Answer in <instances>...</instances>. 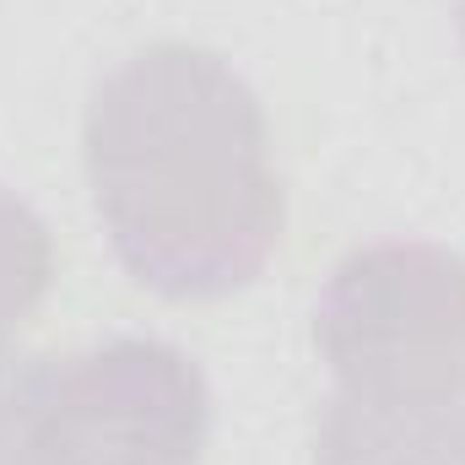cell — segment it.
Returning a JSON list of instances; mask_svg holds the SVG:
<instances>
[{"mask_svg":"<svg viewBox=\"0 0 465 465\" xmlns=\"http://www.w3.org/2000/svg\"><path fill=\"white\" fill-rule=\"evenodd\" d=\"M82 168L114 260L152 298L223 303L282 249L265 104L206 44L124 54L87 98Z\"/></svg>","mask_w":465,"mask_h":465,"instance_id":"1","label":"cell"},{"mask_svg":"<svg viewBox=\"0 0 465 465\" xmlns=\"http://www.w3.org/2000/svg\"><path fill=\"white\" fill-rule=\"evenodd\" d=\"M212 384L163 336H109L0 368V465H201Z\"/></svg>","mask_w":465,"mask_h":465,"instance_id":"2","label":"cell"},{"mask_svg":"<svg viewBox=\"0 0 465 465\" xmlns=\"http://www.w3.org/2000/svg\"><path fill=\"white\" fill-rule=\"evenodd\" d=\"M314 351L331 390H465V254L428 238H379L341 254L314 298Z\"/></svg>","mask_w":465,"mask_h":465,"instance_id":"3","label":"cell"},{"mask_svg":"<svg viewBox=\"0 0 465 465\" xmlns=\"http://www.w3.org/2000/svg\"><path fill=\"white\" fill-rule=\"evenodd\" d=\"M314 465H465V390H331L314 417Z\"/></svg>","mask_w":465,"mask_h":465,"instance_id":"4","label":"cell"},{"mask_svg":"<svg viewBox=\"0 0 465 465\" xmlns=\"http://www.w3.org/2000/svg\"><path fill=\"white\" fill-rule=\"evenodd\" d=\"M49 287H54L49 223L11 184H0V351L11 347V336L38 314Z\"/></svg>","mask_w":465,"mask_h":465,"instance_id":"5","label":"cell"},{"mask_svg":"<svg viewBox=\"0 0 465 465\" xmlns=\"http://www.w3.org/2000/svg\"><path fill=\"white\" fill-rule=\"evenodd\" d=\"M455 33H460V49H465V0H455Z\"/></svg>","mask_w":465,"mask_h":465,"instance_id":"6","label":"cell"}]
</instances>
